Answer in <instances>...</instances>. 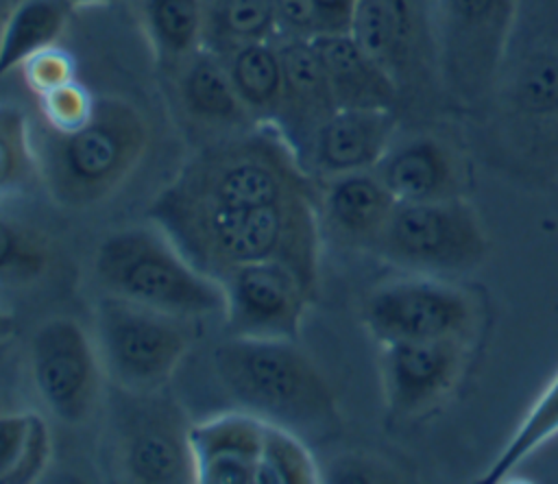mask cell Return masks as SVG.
<instances>
[{
	"mask_svg": "<svg viewBox=\"0 0 558 484\" xmlns=\"http://www.w3.org/2000/svg\"><path fill=\"white\" fill-rule=\"evenodd\" d=\"M277 26L286 37H305L316 35V9L314 0H275Z\"/></svg>",
	"mask_w": 558,
	"mask_h": 484,
	"instance_id": "d6a6232c",
	"label": "cell"
},
{
	"mask_svg": "<svg viewBox=\"0 0 558 484\" xmlns=\"http://www.w3.org/2000/svg\"><path fill=\"white\" fill-rule=\"evenodd\" d=\"M31 373L44 403L65 423H81L96 399L98 368L92 344L72 318L46 320L31 340Z\"/></svg>",
	"mask_w": 558,
	"mask_h": 484,
	"instance_id": "4fadbf2b",
	"label": "cell"
},
{
	"mask_svg": "<svg viewBox=\"0 0 558 484\" xmlns=\"http://www.w3.org/2000/svg\"><path fill=\"white\" fill-rule=\"evenodd\" d=\"M381 257L429 275L475 268L488 249L475 209L460 196L397 203L375 246Z\"/></svg>",
	"mask_w": 558,
	"mask_h": 484,
	"instance_id": "9c48e42d",
	"label": "cell"
},
{
	"mask_svg": "<svg viewBox=\"0 0 558 484\" xmlns=\"http://www.w3.org/2000/svg\"><path fill=\"white\" fill-rule=\"evenodd\" d=\"M397 203H425L458 196V166L434 137H416L390 148L373 168Z\"/></svg>",
	"mask_w": 558,
	"mask_h": 484,
	"instance_id": "ac0fdd59",
	"label": "cell"
},
{
	"mask_svg": "<svg viewBox=\"0 0 558 484\" xmlns=\"http://www.w3.org/2000/svg\"><path fill=\"white\" fill-rule=\"evenodd\" d=\"M109 294L181 318L225 314L227 297L218 279L201 273L163 233L126 229L100 242L94 259Z\"/></svg>",
	"mask_w": 558,
	"mask_h": 484,
	"instance_id": "277c9868",
	"label": "cell"
},
{
	"mask_svg": "<svg viewBox=\"0 0 558 484\" xmlns=\"http://www.w3.org/2000/svg\"><path fill=\"white\" fill-rule=\"evenodd\" d=\"M312 44L327 72L338 109L388 107L399 98L397 81L377 65L351 37V33H320Z\"/></svg>",
	"mask_w": 558,
	"mask_h": 484,
	"instance_id": "d6986e66",
	"label": "cell"
},
{
	"mask_svg": "<svg viewBox=\"0 0 558 484\" xmlns=\"http://www.w3.org/2000/svg\"><path fill=\"white\" fill-rule=\"evenodd\" d=\"M35 170L28 126L20 109L2 107L0 111V187L7 196L28 183Z\"/></svg>",
	"mask_w": 558,
	"mask_h": 484,
	"instance_id": "f546056e",
	"label": "cell"
},
{
	"mask_svg": "<svg viewBox=\"0 0 558 484\" xmlns=\"http://www.w3.org/2000/svg\"><path fill=\"white\" fill-rule=\"evenodd\" d=\"M20 72L26 87L35 96H41L74 78V59L68 50L52 44L24 59Z\"/></svg>",
	"mask_w": 558,
	"mask_h": 484,
	"instance_id": "1f68e13d",
	"label": "cell"
},
{
	"mask_svg": "<svg viewBox=\"0 0 558 484\" xmlns=\"http://www.w3.org/2000/svg\"><path fill=\"white\" fill-rule=\"evenodd\" d=\"M318 480L316 462L303 438L266 423L257 484H314Z\"/></svg>",
	"mask_w": 558,
	"mask_h": 484,
	"instance_id": "4316f807",
	"label": "cell"
},
{
	"mask_svg": "<svg viewBox=\"0 0 558 484\" xmlns=\"http://www.w3.org/2000/svg\"><path fill=\"white\" fill-rule=\"evenodd\" d=\"M52 443L46 421L33 412L2 414L0 419V482L31 484L48 460Z\"/></svg>",
	"mask_w": 558,
	"mask_h": 484,
	"instance_id": "cb8c5ba5",
	"label": "cell"
},
{
	"mask_svg": "<svg viewBox=\"0 0 558 484\" xmlns=\"http://www.w3.org/2000/svg\"><path fill=\"white\" fill-rule=\"evenodd\" d=\"M323 207L338 235L353 244L375 246L397 198L375 170H360L333 177L323 192Z\"/></svg>",
	"mask_w": 558,
	"mask_h": 484,
	"instance_id": "ffe728a7",
	"label": "cell"
},
{
	"mask_svg": "<svg viewBox=\"0 0 558 484\" xmlns=\"http://www.w3.org/2000/svg\"><path fill=\"white\" fill-rule=\"evenodd\" d=\"M316 198H290L264 207H229L166 187L148 207L161 233L205 275L222 279L253 262H281L316 292Z\"/></svg>",
	"mask_w": 558,
	"mask_h": 484,
	"instance_id": "6da1fadb",
	"label": "cell"
},
{
	"mask_svg": "<svg viewBox=\"0 0 558 484\" xmlns=\"http://www.w3.org/2000/svg\"><path fill=\"white\" fill-rule=\"evenodd\" d=\"M357 0H314L316 35L351 33Z\"/></svg>",
	"mask_w": 558,
	"mask_h": 484,
	"instance_id": "836d02e7",
	"label": "cell"
},
{
	"mask_svg": "<svg viewBox=\"0 0 558 484\" xmlns=\"http://www.w3.org/2000/svg\"><path fill=\"white\" fill-rule=\"evenodd\" d=\"M558 434V373L549 379L536 401L530 406L519 427L499 451L490 469L482 475V484H497L506 480L527 456H532L543 443Z\"/></svg>",
	"mask_w": 558,
	"mask_h": 484,
	"instance_id": "d4e9b609",
	"label": "cell"
},
{
	"mask_svg": "<svg viewBox=\"0 0 558 484\" xmlns=\"http://www.w3.org/2000/svg\"><path fill=\"white\" fill-rule=\"evenodd\" d=\"M96 323L107 368L131 392L159 390L194 342L190 318L116 294L100 301Z\"/></svg>",
	"mask_w": 558,
	"mask_h": 484,
	"instance_id": "ba28073f",
	"label": "cell"
},
{
	"mask_svg": "<svg viewBox=\"0 0 558 484\" xmlns=\"http://www.w3.org/2000/svg\"><path fill=\"white\" fill-rule=\"evenodd\" d=\"M146 146L144 116L126 100L100 98L87 124L48 137L41 159L48 187L63 205H94L126 181Z\"/></svg>",
	"mask_w": 558,
	"mask_h": 484,
	"instance_id": "3957f363",
	"label": "cell"
},
{
	"mask_svg": "<svg viewBox=\"0 0 558 484\" xmlns=\"http://www.w3.org/2000/svg\"><path fill=\"white\" fill-rule=\"evenodd\" d=\"M48 238L22 222L2 220L0 225V275L7 283L35 281L50 264Z\"/></svg>",
	"mask_w": 558,
	"mask_h": 484,
	"instance_id": "83f0119b",
	"label": "cell"
},
{
	"mask_svg": "<svg viewBox=\"0 0 558 484\" xmlns=\"http://www.w3.org/2000/svg\"><path fill=\"white\" fill-rule=\"evenodd\" d=\"M397 118L388 107L336 109L314 133L303 166L320 177L373 170L390 150Z\"/></svg>",
	"mask_w": 558,
	"mask_h": 484,
	"instance_id": "9a60e30c",
	"label": "cell"
},
{
	"mask_svg": "<svg viewBox=\"0 0 558 484\" xmlns=\"http://www.w3.org/2000/svg\"><path fill=\"white\" fill-rule=\"evenodd\" d=\"M495 89L517 144L558 150V0H521Z\"/></svg>",
	"mask_w": 558,
	"mask_h": 484,
	"instance_id": "8992f818",
	"label": "cell"
},
{
	"mask_svg": "<svg viewBox=\"0 0 558 484\" xmlns=\"http://www.w3.org/2000/svg\"><path fill=\"white\" fill-rule=\"evenodd\" d=\"M72 7H102V4H111L113 0H68Z\"/></svg>",
	"mask_w": 558,
	"mask_h": 484,
	"instance_id": "e575fe53",
	"label": "cell"
},
{
	"mask_svg": "<svg viewBox=\"0 0 558 484\" xmlns=\"http://www.w3.org/2000/svg\"><path fill=\"white\" fill-rule=\"evenodd\" d=\"M227 55L225 65L251 118L275 122L283 92V65L279 48L272 46L270 39L244 41L229 46Z\"/></svg>",
	"mask_w": 558,
	"mask_h": 484,
	"instance_id": "44dd1931",
	"label": "cell"
},
{
	"mask_svg": "<svg viewBox=\"0 0 558 484\" xmlns=\"http://www.w3.org/2000/svg\"><path fill=\"white\" fill-rule=\"evenodd\" d=\"M283 92L277 129L303 161L314 133L338 109L320 57L305 37H288L281 46Z\"/></svg>",
	"mask_w": 558,
	"mask_h": 484,
	"instance_id": "2e32d148",
	"label": "cell"
},
{
	"mask_svg": "<svg viewBox=\"0 0 558 484\" xmlns=\"http://www.w3.org/2000/svg\"><path fill=\"white\" fill-rule=\"evenodd\" d=\"M266 421L251 412L192 423L190 440L201 484H257Z\"/></svg>",
	"mask_w": 558,
	"mask_h": 484,
	"instance_id": "e0dca14e",
	"label": "cell"
},
{
	"mask_svg": "<svg viewBox=\"0 0 558 484\" xmlns=\"http://www.w3.org/2000/svg\"><path fill=\"white\" fill-rule=\"evenodd\" d=\"M146 22L155 48L170 61L196 55L203 35L201 0H146Z\"/></svg>",
	"mask_w": 558,
	"mask_h": 484,
	"instance_id": "484cf974",
	"label": "cell"
},
{
	"mask_svg": "<svg viewBox=\"0 0 558 484\" xmlns=\"http://www.w3.org/2000/svg\"><path fill=\"white\" fill-rule=\"evenodd\" d=\"M384 390L397 416L421 414L445 397L462 368L464 340H397L381 344Z\"/></svg>",
	"mask_w": 558,
	"mask_h": 484,
	"instance_id": "5bb4252c",
	"label": "cell"
},
{
	"mask_svg": "<svg viewBox=\"0 0 558 484\" xmlns=\"http://www.w3.org/2000/svg\"><path fill=\"white\" fill-rule=\"evenodd\" d=\"M214 368L227 395L262 421L303 440L340 434L333 390L294 340L229 336L214 349Z\"/></svg>",
	"mask_w": 558,
	"mask_h": 484,
	"instance_id": "7a4b0ae2",
	"label": "cell"
},
{
	"mask_svg": "<svg viewBox=\"0 0 558 484\" xmlns=\"http://www.w3.org/2000/svg\"><path fill=\"white\" fill-rule=\"evenodd\" d=\"M521 0H436V59L445 87L464 102L495 89Z\"/></svg>",
	"mask_w": 558,
	"mask_h": 484,
	"instance_id": "52a82bcc",
	"label": "cell"
},
{
	"mask_svg": "<svg viewBox=\"0 0 558 484\" xmlns=\"http://www.w3.org/2000/svg\"><path fill=\"white\" fill-rule=\"evenodd\" d=\"M362 320L379 344L397 340H466L473 303L436 279H399L368 294Z\"/></svg>",
	"mask_w": 558,
	"mask_h": 484,
	"instance_id": "30bf717a",
	"label": "cell"
},
{
	"mask_svg": "<svg viewBox=\"0 0 558 484\" xmlns=\"http://www.w3.org/2000/svg\"><path fill=\"white\" fill-rule=\"evenodd\" d=\"M214 26L227 48L270 39L279 31L275 0H220Z\"/></svg>",
	"mask_w": 558,
	"mask_h": 484,
	"instance_id": "f1b7e54d",
	"label": "cell"
},
{
	"mask_svg": "<svg viewBox=\"0 0 558 484\" xmlns=\"http://www.w3.org/2000/svg\"><path fill=\"white\" fill-rule=\"evenodd\" d=\"M70 9L68 0H22L4 24L0 74H9L33 52L57 44Z\"/></svg>",
	"mask_w": 558,
	"mask_h": 484,
	"instance_id": "603a6c76",
	"label": "cell"
},
{
	"mask_svg": "<svg viewBox=\"0 0 558 484\" xmlns=\"http://www.w3.org/2000/svg\"><path fill=\"white\" fill-rule=\"evenodd\" d=\"M179 192L229 207L316 198L312 172L279 129L246 133L196 155L172 183Z\"/></svg>",
	"mask_w": 558,
	"mask_h": 484,
	"instance_id": "5b68a950",
	"label": "cell"
},
{
	"mask_svg": "<svg viewBox=\"0 0 558 484\" xmlns=\"http://www.w3.org/2000/svg\"><path fill=\"white\" fill-rule=\"evenodd\" d=\"M39 113L52 133H72L87 124L96 98L76 78L37 96Z\"/></svg>",
	"mask_w": 558,
	"mask_h": 484,
	"instance_id": "4dcf8cb0",
	"label": "cell"
},
{
	"mask_svg": "<svg viewBox=\"0 0 558 484\" xmlns=\"http://www.w3.org/2000/svg\"><path fill=\"white\" fill-rule=\"evenodd\" d=\"M131 392V390H129ZM120 414L122 464L133 482L190 484L196 467L190 440L192 423L177 403L153 392H131Z\"/></svg>",
	"mask_w": 558,
	"mask_h": 484,
	"instance_id": "8fae6325",
	"label": "cell"
},
{
	"mask_svg": "<svg viewBox=\"0 0 558 484\" xmlns=\"http://www.w3.org/2000/svg\"><path fill=\"white\" fill-rule=\"evenodd\" d=\"M181 98L185 109L209 124L238 126L251 118L242 105L225 61L216 55H194L181 76Z\"/></svg>",
	"mask_w": 558,
	"mask_h": 484,
	"instance_id": "7402d4cb",
	"label": "cell"
},
{
	"mask_svg": "<svg viewBox=\"0 0 558 484\" xmlns=\"http://www.w3.org/2000/svg\"><path fill=\"white\" fill-rule=\"evenodd\" d=\"M231 336L296 340L301 318L314 292L281 262H253L220 279Z\"/></svg>",
	"mask_w": 558,
	"mask_h": 484,
	"instance_id": "7c38bea8",
	"label": "cell"
}]
</instances>
